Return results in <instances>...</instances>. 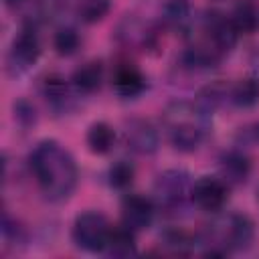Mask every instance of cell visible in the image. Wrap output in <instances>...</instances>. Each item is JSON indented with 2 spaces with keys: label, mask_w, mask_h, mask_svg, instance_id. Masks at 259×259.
Returning a JSON list of instances; mask_svg holds the SVG:
<instances>
[{
  "label": "cell",
  "mask_w": 259,
  "mask_h": 259,
  "mask_svg": "<svg viewBox=\"0 0 259 259\" xmlns=\"http://www.w3.org/2000/svg\"><path fill=\"white\" fill-rule=\"evenodd\" d=\"M28 166L47 200L63 202L73 194L79 180V170L71 152L59 142L45 140L36 144L28 156Z\"/></svg>",
  "instance_id": "6da1fadb"
},
{
  "label": "cell",
  "mask_w": 259,
  "mask_h": 259,
  "mask_svg": "<svg viewBox=\"0 0 259 259\" xmlns=\"http://www.w3.org/2000/svg\"><path fill=\"white\" fill-rule=\"evenodd\" d=\"M204 111L198 107H188V105H174L168 109V134L174 150L178 152H194L202 138H204Z\"/></svg>",
  "instance_id": "7a4b0ae2"
},
{
  "label": "cell",
  "mask_w": 259,
  "mask_h": 259,
  "mask_svg": "<svg viewBox=\"0 0 259 259\" xmlns=\"http://www.w3.org/2000/svg\"><path fill=\"white\" fill-rule=\"evenodd\" d=\"M111 225L107 217L99 210H83L73 223V241L79 249L89 253H99L105 249Z\"/></svg>",
  "instance_id": "3957f363"
},
{
  "label": "cell",
  "mask_w": 259,
  "mask_h": 259,
  "mask_svg": "<svg viewBox=\"0 0 259 259\" xmlns=\"http://www.w3.org/2000/svg\"><path fill=\"white\" fill-rule=\"evenodd\" d=\"M190 190H192V180L190 174L184 170H166L158 174L154 184V192L160 206L170 210L180 208L186 202V198H190Z\"/></svg>",
  "instance_id": "277c9868"
},
{
  "label": "cell",
  "mask_w": 259,
  "mask_h": 259,
  "mask_svg": "<svg viewBox=\"0 0 259 259\" xmlns=\"http://www.w3.org/2000/svg\"><path fill=\"white\" fill-rule=\"evenodd\" d=\"M40 57V40L32 26H24L12 40L8 51V71L12 75H22L34 67Z\"/></svg>",
  "instance_id": "5b68a950"
},
{
  "label": "cell",
  "mask_w": 259,
  "mask_h": 259,
  "mask_svg": "<svg viewBox=\"0 0 259 259\" xmlns=\"http://www.w3.org/2000/svg\"><path fill=\"white\" fill-rule=\"evenodd\" d=\"M190 200L206 212H219L229 200V184L219 176H200L192 182Z\"/></svg>",
  "instance_id": "8992f818"
},
{
  "label": "cell",
  "mask_w": 259,
  "mask_h": 259,
  "mask_svg": "<svg viewBox=\"0 0 259 259\" xmlns=\"http://www.w3.org/2000/svg\"><path fill=\"white\" fill-rule=\"evenodd\" d=\"M154 221V204L142 194H125L121 200V223L136 231H144Z\"/></svg>",
  "instance_id": "52a82bcc"
},
{
  "label": "cell",
  "mask_w": 259,
  "mask_h": 259,
  "mask_svg": "<svg viewBox=\"0 0 259 259\" xmlns=\"http://www.w3.org/2000/svg\"><path fill=\"white\" fill-rule=\"evenodd\" d=\"M125 144L132 152L150 156L160 146L158 130L146 119H130L125 123Z\"/></svg>",
  "instance_id": "ba28073f"
},
{
  "label": "cell",
  "mask_w": 259,
  "mask_h": 259,
  "mask_svg": "<svg viewBox=\"0 0 259 259\" xmlns=\"http://www.w3.org/2000/svg\"><path fill=\"white\" fill-rule=\"evenodd\" d=\"M255 239V223L249 214L245 212H235L229 217L223 243L227 251H245L251 247Z\"/></svg>",
  "instance_id": "9c48e42d"
},
{
  "label": "cell",
  "mask_w": 259,
  "mask_h": 259,
  "mask_svg": "<svg viewBox=\"0 0 259 259\" xmlns=\"http://www.w3.org/2000/svg\"><path fill=\"white\" fill-rule=\"evenodd\" d=\"M206 32H208V40H210L212 49L219 55L229 53L237 45V38H239V30L233 24V20L227 16H221V14L206 18Z\"/></svg>",
  "instance_id": "30bf717a"
},
{
  "label": "cell",
  "mask_w": 259,
  "mask_h": 259,
  "mask_svg": "<svg viewBox=\"0 0 259 259\" xmlns=\"http://www.w3.org/2000/svg\"><path fill=\"white\" fill-rule=\"evenodd\" d=\"M219 168H221V178L229 186H235L247 182L251 174V160L239 150H229L219 158Z\"/></svg>",
  "instance_id": "8fae6325"
},
{
  "label": "cell",
  "mask_w": 259,
  "mask_h": 259,
  "mask_svg": "<svg viewBox=\"0 0 259 259\" xmlns=\"http://www.w3.org/2000/svg\"><path fill=\"white\" fill-rule=\"evenodd\" d=\"M113 87L121 97H136L146 89V77L134 63H119L113 71Z\"/></svg>",
  "instance_id": "7c38bea8"
},
{
  "label": "cell",
  "mask_w": 259,
  "mask_h": 259,
  "mask_svg": "<svg viewBox=\"0 0 259 259\" xmlns=\"http://www.w3.org/2000/svg\"><path fill=\"white\" fill-rule=\"evenodd\" d=\"M71 83L81 93H95L103 83V63L93 59L75 69Z\"/></svg>",
  "instance_id": "4fadbf2b"
},
{
  "label": "cell",
  "mask_w": 259,
  "mask_h": 259,
  "mask_svg": "<svg viewBox=\"0 0 259 259\" xmlns=\"http://www.w3.org/2000/svg\"><path fill=\"white\" fill-rule=\"evenodd\" d=\"M85 144H87V148H89L91 154L105 156L115 146V130L109 123H105V121H95L87 130Z\"/></svg>",
  "instance_id": "5bb4252c"
},
{
  "label": "cell",
  "mask_w": 259,
  "mask_h": 259,
  "mask_svg": "<svg viewBox=\"0 0 259 259\" xmlns=\"http://www.w3.org/2000/svg\"><path fill=\"white\" fill-rule=\"evenodd\" d=\"M103 251L109 257H119V259L130 257V255H136V237H134V231L127 229L123 223L119 227H111Z\"/></svg>",
  "instance_id": "9a60e30c"
},
{
  "label": "cell",
  "mask_w": 259,
  "mask_h": 259,
  "mask_svg": "<svg viewBox=\"0 0 259 259\" xmlns=\"http://www.w3.org/2000/svg\"><path fill=\"white\" fill-rule=\"evenodd\" d=\"M229 99L233 105H237L241 109L255 107L259 103V79H255V77L239 79L229 89Z\"/></svg>",
  "instance_id": "2e32d148"
},
{
  "label": "cell",
  "mask_w": 259,
  "mask_h": 259,
  "mask_svg": "<svg viewBox=\"0 0 259 259\" xmlns=\"http://www.w3.org/2000/svg\"><path fill=\"white\" fill-rule=\"evenodd\" d=\"M231 20H233V24L237 26L239 34H241V32H243V34H251V32H255V28L259 26V10H257V6H255L253 2L241 0V2L235 6V10H233Z\"/></svg>",
  "instance_id": "e0dca14e"
},
{
  "label": "cell",
  "mask_w": 259,
  "mask_h": 259,
  "mask_svg": "<svg viewBox=\"0 0 259 259\" xmlns=\"http://www.w3.org/2000/svg\"><path fill=\"white\" fill-rule=\"evenodd\" d=\"M160 243L174 255H188L192 251V247H194V237L184 229L172 227V229H166L162 233Z\"/></svg>",
  "instance_id": "ac0fdd59"
},
{
  "label": "cell",
  "mask_w": 259,
  "mask_h": 259,
  "mask_svg": "<svg viewBox=\"0 0 259 259\" xmlns=\"http://www.w3.org/2000/svg\"><path fill=\"white\" fill-rule=\"evenodd\" d=\"M227 97H229V87L225 83H219L217 81V83H210V85H206V87L200 89L198 99H196V107L208 115L210 111H214L217 107H221V103Z\"/></svg>",
  "instance_id": "d6986e66"
},
{
  "label": "cell",
  "mask_w": 259,
  "mask_h": 259,
  "mask_svg": "<svg viewBox=\"0 0 259 259\" xmlns=\"http://www.w3.org/2000/svg\"><path fill=\"white\" fill-rule=\"evenodd\" d=\"M109 10H111V0H75V12L87 24H95L103 20L109 14Z\"/></svg>",
  "instance_id": "ffe728a7"
},
{
  "label": "cell",
  "mask_w": 259,
  "mask_h": 259,
  "mask_svg": "<svg viewBox=\"0 0 259 259\" xmlns=\"http://www.w3.org/2000/svg\"><path fill=\"white\" fill-rule=\"evenodd\" d=\"M81 45V38H79V32L71 26H63L55 32L53 36V47L55 51L61 55V57H71L73 53H77Z\"/></svg>",
  "instance_id": "44dd1931"
},
{
  "label": "cell",
  "mask_w": 259,
  "mask_h": 259,
  "mask_svg": "<svg viewBox=\"0 0 259 259\" xmlns=\"http://www.w3.org/2000/svg\"><path fill=\"white\" fill-rule=\"evenodd\" d=\"M42 95L51 103H65L69 99V85L61 75L51 73L42 79Z\"/></svg>",
  "instance_id": "7402d4cb"
},
{
  "label": "cell",
  "mask_w": 259,
  "mask_h": 259,
  "mask_svg": "<svg viewBox=\"0 0 259 259\" xmlns=\"http://www.w3.org/2000/svg\"><path fill=\"white\" fill-rule=\"evenodd\" d=\"M136 178V168L127 160H117L109 168V184L117 190H125Z\"/></svg>",
  "instance_id": "603a6c76"
},
{
  "label": "cell",
  "mask_w": 259,
  "mask_h": 259,
  "mask_svg": "<svg viewBox=\"0 0 259 259\" xmlns=\"http://www.w3.org/2000/svg\"><path fill=\"white\" fill-rule=\"evenodd\" d=\"M188 14H190L188 0H168L164 6V18L174 26H182L188 20Z\"/></svg>",
  "instance_id": "cb8c5ba5"
},
{
  "label": "cell",
  "mask_w": 259,
  "mask_h": 259,
  "mask_svg": "<svg viewBox=\"0 0 259 259\" xmlns=\"http://www.w3.org/2000/svg\"><path fill=\"white\" fill-rule=\"evenodd\" d=\"M14 119L22 125V127H30L36 123V109L30 101L20 99L14 103Z\"/></svg>",
  "instance_id": "d4e9b609"
},
{
  "label": "cell",
  "mask_w": 259,
  "mask_h": 259,
  "mask_svg": "<svg viewBox=\"0 0 259 259\" xmlns=\"http://www.w3.org/2000/svg\"><path fill=\"white\" fill-rule=\"evenodd\" d=\"M2 235L8 241H20L22 239V227L16 221H12L8 212L2 214Z\"/></svg>",
  "instance_id": "484cf974"
},
{
  "label": "cell",
  "mask_w": 259,
  "mask_h": 259,
  "mask_svg": "<svg viewBox=\"0 0 259 259\" xmlns=\"http://www.w3.org/2000/svg\"><path fill=\"white\" fill-rule=\"evenodd\" d=\"M237 140L243 142V144H249V146L259 144V121H253V123L241 127L239 134H237Z\"/></svg>",
  "instance_id": "4316f807"
},
{
  "label": "cell",
  "mask_w": 259,
  "mask_h": 259,
  "mask_svg": "<svg viewBox=\"0 0 259 259\" xmlns=\"http://www.w3.org/2000/svg\"><path fill=\"white\" fill-rule=\"evenodd\" d=\"M24 0H4V4L6 6H10V8H14V6H20Z\"/></svg>",
  "instance_id": "83f0119b"
}]
</instances>
